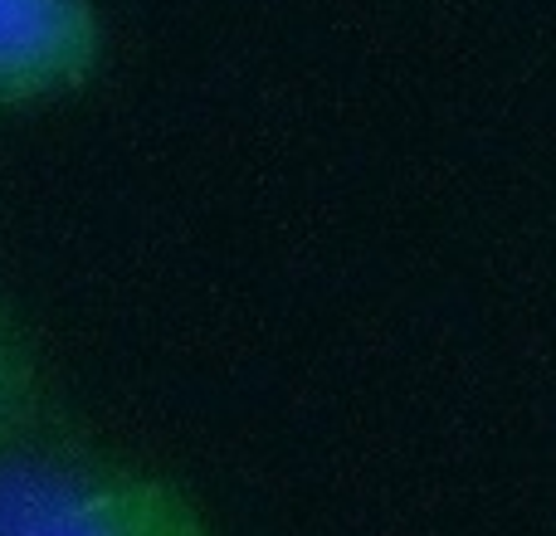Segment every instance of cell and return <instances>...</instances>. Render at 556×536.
<instances>
[{"label":"cell","instance_id":"6da1fadb","mask_svg":"<svg viewBox=\"0 0 556 536\" xmlns=\"http://www.w3.org/2000/svg\"><path fill=\"white\" fill-rule=\"evenodd\" d=\"M0 536H211L201 512L142 473L35 414L0 430Z\"/></svg>","mask_w":556,"mask_h":536},{"label":"cell","instance_id":"3957f363","mask_svg":"<svg viewBox=\"0 0 556 536\" xmlns=\"http://www.w3.org/2000/svg\"><path fill=\"white\" fill-rule=\"evenodd\" d=\"M45 375H39V356L29 346L25 327L15 322L5 303H0V430L25 424L45 414Z\"/></svg>","mask_w":556,"mask_h":536},{"label":"cell","instance_id":"7a4b0ae2","mask_svg":"<svg viewBox=\"0 0 556 536\" xmlns=\"http://www.w3.org/2000/svg\"><path fill=\"white\" fill-rule=\"evenodd\" d=\"M98 59L103 20L93 0H0V117L84 88Z\"/></svg>","mask_w":556,"mask_h":536}]
</instances>
